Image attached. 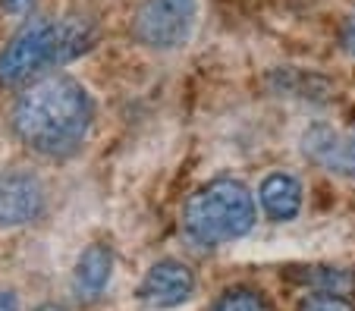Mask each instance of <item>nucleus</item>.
Listing matches in <instances>:
<instances>
[{
  "instance_id": "2",
  "label": "nucleus",
  "mask_w": 355,
  "mask_h": 311,
  "mask_svg": "<svg viewBox=\"0 0 355 311\" xmlns=\"http://www.w3.org/2000/svg\"><path fill=\"white\" fill-rule=\"evenodd\" d=\"M94 38L98 28L82 13L38 16L26 22L0 51V85L16 88L44 79L51 69H60L85 54Z\"/></svg>"
},
{
  "instance_id": "6",
  "label": "nucleus",
  "mask_w": 355,
  "mask_h": 311,
  "mask_svg": "<svg viewBox=\"0 0 355 311\" xmlns=\"http://www.w3.org/2000/svg\"><path fill=\"white\" fill-rule=\"evenodd\" d=\"M302 151L311 163L324 167L327 173H340L355 179V123L352 126H327L315 123L302 136Z\"/></svg>"
},
{
  "instance_id": "9",
  "label": "nucleus",
  "mask_w": 355,
  "mask_h": 311,
  "mask_svg": "<svg viewBox=\"0 0 355 311\" xmlns=\"http://www.w3.org/2000/svg\"><path fill=\"white\" fill-rule=\"evenodd\" d=\"M258 202L270 220L286 224L302 211V183L289 173H270L264 176L261 189H258Z\"/></svg>"
},
{
  "instance_id": "12",
  "label": "nucleus",
  "mask_w": 355,
  "mask_h": 311,
  "mask_svg": "<svg viewBox=\"0 0 355 311\" xmlns=\"http://www.w3.org/2000/svg\"><path fill=\"white\" fill-rule=\"evenodd\" d=\"M343 48L349 51V54L355 57V13L346 19V26H343Z\"/></svg>"
},
{
  "instance_id": "10",
  "label": "nucleus",
  "mask_w": 355,
  "mask_h": 311,
  "mask_svg": "<svg viewBox=\"0 0 355 311\" xmlns=\"http://www.w3.org/2000/svg\"><path fill=\"white\" fill-rule=\"evenodd\" d=\"M208 311H274V308H270V302L258 290L233 286V290H227L223 296H217Z\"/></svg>"
},
{
  "instance_id": "15",
  "label": "nucleus",
  "mask_w": 355,
  "mask_h": 311,
  "mask_svg": "<svg viewBox=\"0 0 355 311\" xmlns=\"http://www.w3.org/2000/svg\"><path fill=\"white\" fill-rule=\"evenodd\" d=\"M35 311H69L67 305H57V302H47V305H38Z\"/></svg>"
},
{
  "instance_id": "8",
  "label": "nucleus",
  "mask_w": 355,
  "mask_h": 311,
  "mask_svg": "<svg viewBox=\"0 0 355 311\" xmlns=\"http://www.w3.org/2000/svg\"><path fill=\"white\" fill-rule=\"evenodd\" d=\"M110 277H114V249L107 242L85 245L73 264V296L79 302H94L110 286Z\"/></svg>"
},
{
  "instance_id": "14",
  "label": "nucleus",
  "mask_w": 355,
  "mask_h": 311,
  "mask_svg": "<svg viewBox=\"0 0 355 311\" xmlns=\"http://www.w3.org/2000/svg\"><path fill=\"white\" fill-rule=\"evenodd\" d=\"M0 311H19L13 292H0Z\"/></svg>"
},
{
  "instance_id": "7",
  "label": "nucleus",
  "mask_w": 355,
  "mask_h": 311,
  "mask_svg": "<svg viewBox=\"0 0 355 311\" xmlns=\"http://www.w3.org/2000/svg\"><path fill=\"white\" fill-rule=\"evenodd\" d=\"M195 292V274L176 258H161L145 271L139 283V299L151 308H176Z\"/></svg>"
},
{
  "instance_id": "1",
  "label": "nucleus",
  "mask_w": 355,
  "mask_h": 311,
  "mask_svg": "<svg viewBox=\"0 0 355 311\" xmlns=\"http://www.w3.org/2000/svg\"><path fill=\"white\" fill-rule=\"evenodd\" d=\"M10 123L32 154L67 161L85 145L94 126V98L76 75L51 73L16 98Z\"/></svg>"
},
{
  "instance_id": "4",
  "label": "nucleus",
  "mask_w": 355,
  "mask_h": 311,
  "mask_svg": "<svg viewBox=\"0 0 355 311\" xmlns=\"http://www.w3.org/2000/svg\"><path fill=\"white\" fill-rule=\"evenodd\" d=\"M198 22V0H139L132 13V38L139 48L170 54L189 44Z\"/></svg>"
},
{
  "instance_id": "11",
  "label": "nucleus",
  "mask_w": 355,
  "mask_h": 311,
  "mask_svg": "<svg viewBox=\"0 0 355 311\" xmlns=\"http://www.w3.org/2000/svg\"><path fill=\"white\" fill-rule=\"evenodd\" d=\"M299 311H355L346 296L336 292H311L299 302Z\"/></svg>"
},
{
  "instance_id": "3",
  "label": "nucleus",
  "mask_w": 355,
  "mask_h": 311,
  "mask_svg": "<svg viewBox=\"0 0 355 311\" xmlns=\"http://www.w3.org/2000/svg\"><path fill=\"white\" fill-rule=\"evenodd\" d=\"M255 198L239 179H211L189 195L182 208V230L195 245L214 249L248 236L255 226Z\"/></svg>"
},
{
  "instance_id": "13",
  "label": "nucleus",
  "mask_w": 355,
  "mask_h": 311,
  "mask_svg": "<svg viewBox=\"0 0 355 311\" xmlns=\"http://www.w3.org/2000/svg\"><path fill=\"white\" fill-rule=\"evenodd\" d=\"M35 0H0V7H3V13L10 16H22L28 7H32Z\"/></svg>"
},
{
  "instance_id": "5",
  "label": "nucleus",
  "mask_w": 355,
  "mask_h": 311,
  "mask_svg": "<svg viewBox=\"0 0 355 311\" xmlns=\"http://www.w3.org/2000/svg\"><path fill=\"white\" fill-rule=\"evenodd\" d=\"M47 189L32 170H0V230H19L41 220Z\"/></svg>"
}]
</instances>
